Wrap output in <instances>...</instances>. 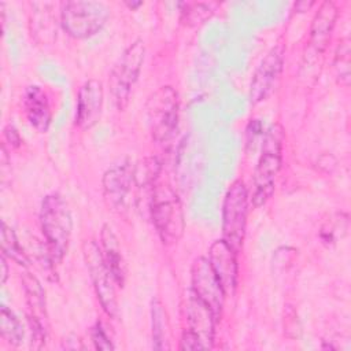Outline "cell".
I'll return each mask as SVG.
<instances>
[{
    "label": "cell",
    "instance_id": "obj_1",
    "mask_svg": "<svg viewBox=\"0 0 351 351\" xmlns=\"http://www.w3.org/2000/svg\"><path fill=\"white\" fill-rule=\"evenodd\" d=\"M40 223L47 244V254L52 263H59L67 252L73 230L71 211L62 195L51 193L43 199Z\"/></svg>",
    "mask_w": 351,
    "mask_h": 351
},
{
    "label": "cell",
    "instance_id": "obj_2",
    "mask_svg": "<svg viewBox=\"0 0 351 351\" xmlns=\"http://www.w3.org/2000/svg\"><path fill=\"white\" fill-rule=\"evenodd\" d=\"M151 217L163 244L177 243L185 228L182 204L167 184H155L151 196Z\"/></svg>",
    "mask_w": 351,
    "mask_h": 351
},
{
    "label": "cell",
    "instance_id": "obj_3",
    "mask_svg": "<svg viewBox=\"0 0 351 351\" xmlns=\"http://www.w3.org/2000/svg\"><path fill=\"white\" fill-rule=\"evenodd\" d=\"M110 18L108 7L101 1H66L60 8V23L74 38H88L103 29Z\"/></svg>",
    "mask_w": 351,
    "mask_h": 351
},
{
    "label": "cell",
    "instance_id": "obj_4",
    "mask_svg": "<svg viewBox=\"0 0 351 351\" xmlns=\"http://www.w3.org/2000/svg\"><path fill=\"white\" fill-rule=\"evenodd\" d=\"M144 56L145 45L144 41L138 38L123 51L110 73L108 88L112 101L119 111L125 110L129 103L130 93L144 63Z\"/></svg>",
    "mask_w": 351,
    "mask_h": 351
},
{
    "label": "cell",
    "instance_id": "obj_5",
    "mask_svg": "<svg viewBox=\"0 0 351 351\" xmlns=\"http://www.w3.org/2000/svg\"><path fill=\"white\" fill-rule=\"evenodd\" d=\"M248 214V192L243 181H234L223 200L222 236L223 241L237 254L244 241Z\"/></svg>",
    "mask_w": 351,
    "mask_h": 351
},
{
    "label": "cell",
    "instance_id": "obj_6",
    "mask_svg": "<svg viewBox=\"0 0 351 351\" xmlns=\"http://www.w3.org/2000/svg\"><path fill=\"white\" fill-rule=\"evenodd\" d=\"M145 110L152 137L159 143L169 141L178 122V96L174 88L160 86L148 99Z\"/></svg>",
    "mask_w": 351,
    "mask_h": 351
},
{
    "label": "cell",
    "instance_id": "obj_7",
    "mask_svg": "<svg viewBox=\"0 0 351 351\" xmlns=\"http://www.w3.org/2000/svg\"><path fill=\"white\" fill-rule=\"evenodd\" d=\"M136 169L133 163L123 159L112 165L103 176L104 200L114 213L126 214L134 202Z\"/></svg>",
    "mask_w": 351,
    "mask_h": 351
},
{
    "label": "cell",
    "instance_id": "obj_8",
    "mask_svg": "<svg viewBox=\"0 0 351 351\" xmlns=\"http://www.w3.org/2000/svg\"><path fill=\"white\" fill-rule=\"evenodd\" d=\"M82 255L86 263V269L89 271V276L92 278L97 299L104 313L111 318H117L118 300H117V292L114 287V284L117 282L103 259L100 247L93 240H86L82 244Z\"/></svg>",
    "mask_w": 351,
    "mask_h": 351
},
{
    "label": "cell",
    "instance_id": "obj_9",
    "mask_svg": "<svg viewBox=\"0 0 351 351\" xmlns=\"http://www.w3.org/2000/svg\"><path fill=\"white\" fill-rule=\"evenodd\" d=\"M281 167V143L277 133L270 132L265 140L262 155L255 167L251 202L255 207L263 206L274 191V180Z\"/></svg>",
    "mask_w": 351,
    "mask_h": 351
},
{
    "label": "cell",
    "instance_id": "obj_10",
    "mask_svg": "<svg viewBox=\"0 0 351 351\" xmlns=\"http://www.w3.org/2000/svg\"><path fill=\"white\" fill-rule=\"evenodd\" d=\"M188 329L182 333L181 350H207L213 347L214 325L213 311L193 293L186 306Z\"/></svg>",
    "mask_w": 351,
    "mask_h": 351
},
{
    "label": "cell",
    "instance_id": "obj_11",
    "mask_svg": "<svg viewBox=\"0 0 351 351\" xmlns=\"http://www.w3.org/2000/svg\"><path fill=\"white\" fill-rule=\"evenodd\" d=\"M191 277L192 293L213 311L215 319L218 321L222 313L226 293L207 258L199 256L197 259H195L191 270Z\"/></svg>",
    "mask_w": 351,
    "mask_h": 351
},
{
    "label": "cell",
    "instance_id": "obj_12",
    "mask_svg": "<svg viewBox=\"0 0 351 351\" xmlns=\"http://www.w3.org/2000/svg\"><path fill=\"white\" fill-rule=\"evenodd\" d=\"M282 66L284 49L281 47L271 48L261 60L252 75L250 85V99L252 103H259L271 95L280 80Z\"/></svg>",
    "mask_w": 351,
    "mask_h": 351
},
{
    "label": "cell",
    "instance_id": "obj_13",
    "mask_svg": "<svg viewBox=\"0 0 351 351\" xmlns=\"http://www.w3.org/2000/svg\"><path fill=\"white\" fill-rule=\"evenodd\" d=\"M103 97V85L97 80H89L80 88L75 122L81 129H89L97 123L101 115Z\"/></svg>",
    "mask_w": 351,
    "mask_h": 351
},
{
    "label": "cell",
    "instance_id": "obj_14",
    "mask_svg": "<svg viewBox=\"0 0 351 351\" xmlns=\"http://www.w3.org/2000/svg\"><path fill=\"white\" fill-rule=\"evenodd\" d=\"M208 262L226 295H232L237 284L236 252L223 241L217 240L208 250Z\"/></svg>",
    "mask_w": 351,
    "mask_h": 351
},
{
    "label": "cell",
    "instance_id": "obj_15",
    "mask_svg": "<svg viewBox=\"0 0 351 351\" xmlns=\"http://www.w3.org/2000/svg\"><path fill=\"white\" fill-rule=\"evenodd\" d=\"M23 111L33 128L47 132L51 123V106L47 93L37 85H32L23 95Z\"/></svg>",
    "mask_w": 351,
    "mask_h": 351
},
{
    "label": "cell",
    "instance_id": "obj_16",
    "mask_svg": "<svg viewBox=\"0 0 351 351\" xmlns=\"http://www.w3.org/2000/svg\"><path fill=\"white\" fill-rule=\"evenodd\" d=\"M337 18V7L333 1H324L311 23L310 29V44L315 52L321 53L326 48L332 30Z\"/></svg>",
    "mask_w": 351,
    "mask_h": 351
},
{
    "label": "cell",
    "instance_id": "obj_17",
    "mask_svg": "<svg viewBox=\"0 0 351 351\" xmlns=\"http://www.w3.org/2000/svg\"><path fill=\"white\" fill-rule=\"evenodd\" d=\"M100 243H101V255L103 259L111 271L115 282L122 287L126 277V265L121 252V247L118 243V239L110 225H103L101 234H100Z\"/></svg>",
    "mask_w": 351,
    "mask_h": 351
},
{
    "label": "cell",
    "instance_id": "obj_18",
    "mask_svg": "<svg viewBox=\"0 0 351 351\" xmlns=\"http://www.w3.org/2000/svg\"><path fill=\"white\" fill-rule=\"evenodd\" d=\"M22 282H23V289H25V293H26L27 306L30 308L29 317H33V318L43 322V319H45L44 317L47 314H45L44 289H43L40 281L33 274L25 273L22 276Z\"/></svg>",
    "mask_w": 351,
    "mask_h": 351
},
{
    "label": "cell",
    "instance_id": "obj_19",
    "mask_svg": "<svg viewBox=\"0 0 351 351\" xmlns=\"http://www.w3.org/2000/svg\"><path fill=\"white\" fill-rule=\"evenodd\" d=\"M0 335L11 346H19L25 336L21 321L5 306H1L0 311Z\"/></svg>",
    "mask_w": 351,
    "mask_h": 351
},
{
    "label": "cell",
    "instance_id": "obj_20",
    "mask_svg": "<svg viewBox=\"0 0 351 351\" xmlns=\"http://www.w3.org/2000/svg\"><path fill=\"white\" fill-rule=\"evenodd\" d=\"M1 254L15 261L18 265L26 266L29 263L26 252L21 247L15 232L4 221L1 222Z\"/></svg>",
    "mask_w": 351,
    "mask_h": 351
},
{
    "label": "cell",
    "instance_id": "obj_21",
    "mask_svg": "<svg viewBox=\"0 0 351 351\" xmlns=\"http://www.w3.org/2000/svg\"><path fill=\"white\" fill-rule=\"evenodd\" d=\"M33 11L36 12V15L32 19V23L34 26V34H44L45 33V43L48 41L47 34H51V37L53 38V33H56V25H55V18L53 15L49 12L51 10H48V7H51V3H40L41 10H36V7L32 4Z\"/></svg>",
    "mask_w": 351,
    "mask_h": 351
},
{
    "label": "cell",
    "instance_id": "obj_22",
    "mask_svg": "<svg viewBox=\"0 0 351 351\" xmlns=\"http://www.w3.org/2000/svg\"><path fill=\"white\" fill-rule=\"evenodd\" d=\"M184 5L185 8L181 11V21L189 26L203 23L213 14L210 4L206 3H185Z\"/></svg>",
    "mask_w": 351,
    "mask_h": 351
},
{
    "label": "cell",
    "instance_id": "obj_23",
    "mask_svg": "<svg viewBox=\"0 0 351 351\" xmlns=\"http://www.w3.org/2000/svg\"><path fill=\"white\" fill-rule=\"evenodd\" d=\"M335 66L337 70V77L340 84L344 86H348L350 82V44L348 40L341 41V44L337 48L336 58H335Z\"/></svg>",
    "mask_w": 351,
    "mask_h": 351
},
{
    "label": "cell",
    "instance_id": "obj_24",
    "mask_svg": "<svg viewBox=\"0 0 351 351\" xmlns=\"http://www.w3.org/2000/svg\"><path fill=\"white\" fill-rule=\"evenodd\" d=\"M165 314L160 304L155 300L152 302V333L155 340V348H159V341H165Z\"/></svg>",
    "mask_w": 351,
    "mask_h": 351
},
{
    "label": "cell",
    "instance_id": "obj_25",
    "mask_svg": "<svg viewBox=\"0 0 351 351\" xmlns=\"http://www.w3.org/2000/svg\"><path fill=\"white\" fill-rule=\"evenodd\" d=\"M92 341L97 350H114V344L111 343L100 322H97L92 329Z\"/></svg>",
    "mask_w": 351,
    "mask_h": 351
},
{
    "label": "cell",
    "instance_id": "obj_26",
    "mask_svg": "<svg viewBox=\"0 0 351 351\" xmlns=\"http://www.w3.org/2000/svg\"><path fill=\"white\" fill-rule=\"evenodd\" d=\"M5 136H7V138L11 141V143H14V144H19V136H18V132L12 128V126H7L5 128Z\"/></svg>",
    "mask_w": 351,
    "mask_h": 351
},
{
    "label": "cell",
    "instance_id": "obj_27",
    "mask_svg": "<svg viewBox=\"0 0 351 351\" xmlns=\"http://www.w3.org/2000/svg\"><path fill=\"white\" fill-rule=\"evenodd\" d=\"M5 255L1 254V284L5 282L7 276H8V266H7V261H5Z\"/></svg>",
    "mask_w": 351,
    "mask_h": 351
}]
</instances>
